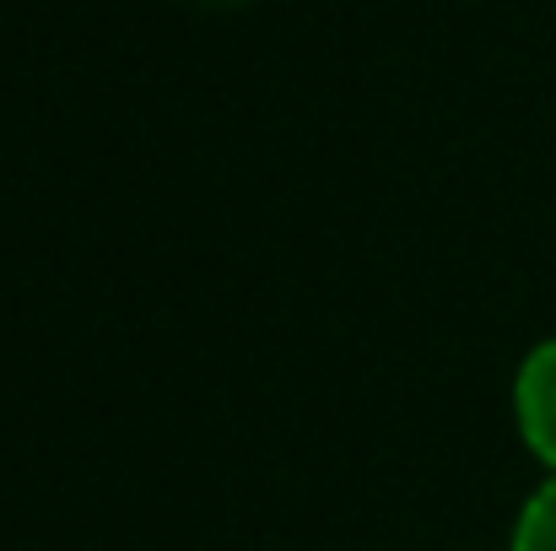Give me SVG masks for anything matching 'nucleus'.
I'll use <instances>...</instances> for the list:
<instances>
[{"label":"nucleus","instance_id":"1","mask_svg":"<svg viewBox=\"0 0 556 551\" xmlns=\"http://www.w3.org/2000/svg\"><path fill=\"white\" fill-rule=\"evenodd\" d=\"M514 427L546 476H556V336L535 341L514 367Z\"/></svg>","mask_w":556,"mask_h":551},{"label":"nucleus","instance_id":"2","mask_svg":"<svg viewBox=\"0 0 556 551\" xmlns=\"http://www.w3.org/2000/svg\"><path fill=\"white\" fill-rule=\"evenodd\" d=\"M508 551H556V476H546L525 498V509L514 519V536H508Z\"/></svg>","mask_w":556,"mask_h":551}]
</instances>
